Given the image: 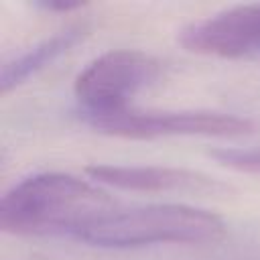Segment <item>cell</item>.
<instances>
[{"label":"cell","mask_w":260,"mask_h":260,"mask_svg":"<svg viewBox=\"0 0 260 260\" xmlns=\"http://www.w3.org/2000/svg\"><path fill=\"white\" fill-rule=\"evenodd\" d=\"M116 207L93 183L65 173H37L10 187L0 201V225L8 234L77 236Z\"/></svg>","instance_id":"1"},{"label":"cell","mask_w":260,"mask_h":260,"mask_svg":"<svg viewBox=\"0 0 260 260\" xmlns=\"http://www.w3.org/2000/svg\"><path fill=\"white\" fill-rule=\"evenodd\" d=\"M225 234L223 221L205 209L179 203L112 209L87 223L75 238L102 248L150 244H211Z\"/></svg>","instance_id":"2"},{"label":"cell","mask_w":260,"mask_h":260,"mask_svg":"<svg viewBox=\"0 0 260 260\" xmlns=\"http://www.w3.org/2000/svg\"><path fill=\"white\" fill-rule=\"evenodd\" d=\"M162 63L134 49H118L93 59L75 79V98L81 118L106 116L130 108V100L152 85Z\"/></svg>","instance_id":"3"},{"label":"cell","mask_w":260,"mask_h":260,"mask_svg":"<svg viewBox=\"0 0 260 260\" xmlns=\"http://www.w3.org/2000/svg\"><path fill=\"white\" fill-rule=\"evenodd\" d=\"M91 128L124 138H160V136H240L252 130V120L211 110L154 112L126 108L122 112L83 118Z\"/></svg>","instance_id":"4"},{"label":"cell","mask_w":260,"mask_h":260,"mask_svg":"<svg viewBox=\"0 0 260 260\" xmlns=\"http://www.w3.org/2000/svg\"><path fill=\"white\" fill-rule=\"evenodd\" d=\"M181 45L193 53L225 59L260 55V4H242L197 20L181 30Z\"/></svg>","instance_id":"5"},{"label":"cell","mask_w":260,"mask_h":260,"mask_svg":"<svg viewBox=\"0 0 260 260\" xmlns=\"http://www.w3.org/2000/svg\"><path fill=\"white\" fill-rule=\"evenodd\" d=\"M93 181L126 189V191H213L217 185L201 173L175 167H124V165H93L87 169Z\"/></svg>","instance_id":"6"},{"label":"cell","mask_w":260,"mask_h":260,"mask_svg":"<svg viewBox=\"0 0 260 260\" xmlns=\"http://www.w3.org/2000/svg\"><path fill=\"white\" fill-rule=\"evenodd\" d=\"M85 35H87L85 24H71V26L35 43L30 49L22 51L14 59L6 61L2 67V73H0V91L6 95L8 91L16 89L28 77L37 75L47 65L55 63L61 55L71 51L79 41H83Z\"/></svg>","instance_id":"7"},{"label":"cell","mask_w":260,"mask_h":260,"mask_svg":"<svg viewBox=\"0 0 260 260\" xmlns=\"http://www.w3.org/2000/svg\"><path fill=\"white\" fill-rule=\"evenodd\" d=\"M213 158L225 167H232L242 173L260 175V146L256 148H217L211 152Z\"/></svg>","instance_id":"8"},{"label":"cell","mask_w":260,"mask_h":260,"mask_svg":"<svg viewBox=\"0 0 260 260\" xmlns=\"http://www.w3.org/2000/svg\"><path fill=\"white\" fill-rule=\"evenodd\" d=\"M37 8L45 10V12H73L77 8H83V2H73V0H41L35 2Z\"/></svg>","instance_id":"9"}]
</instances>
